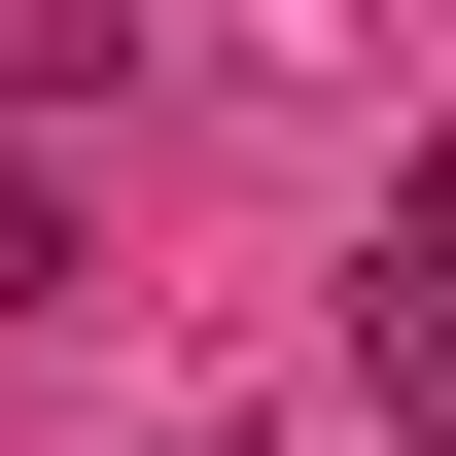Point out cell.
Returning a JSON list of instances; mask_svg holds the SVG:
<instances>
[{"label": "cell", "instance_id": "cell-1", "mask_svg": "<svg viewBox=\"0 0 456 456\" xmlns=\"http://www.w3.org/2000/svg\"><path fill=\"white\" fill-rule=\"evenodd\" d=\"M351 387H387V456H456V175L351 211Z\"/></svg>", "mask_w": 456, "mask_h": 456}, {"label": "cell", "instance_id": "cell-2", "mask_svg": "<svg viewBox=\"0 0 456 456\" xmlns=\"http://www.w3.org/2000/svg\"><path fill=\"white\" fill-rule=\"evenodd\" d=\"M0 316H70V175H36V106H0Z\"/></svg>", "mask_w": 456, "mask_h": 456}]
</instances>
